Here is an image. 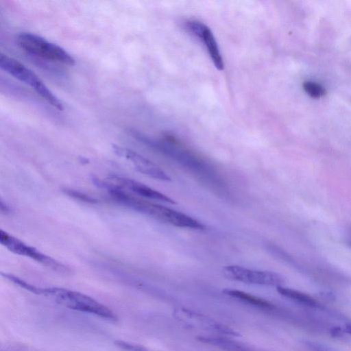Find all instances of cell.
<instances>
[{"mask_svg": "<svg viewBox=\"0 0 351 351\" xmlns=\"http://www.w3.org/2000/svg\"><path fill=\"white\" fill-rule=\"evenodd\" d=\"M38 295L51 298L68 308L115 322L117 315L108 306L79 291L60 287H39Z\"/></svg>", "mask_w": 351, "mask_h": 351, "instance_id": "cell-1", "label": "cell"}, {"mask_svg": "<svg viewBox=\"0 0 351 351\" xmlns=\"http://www.w3.org/2000/svg\"><path fill=\"white\" fill-rule=\"evenodd\" d=\"M0 66L8 73L32 87L53 107L62 110V101L51 91L40 77L17 60L1 53Z\"/></svg>", "mask_w": 351, "mask_h": 351, "instance_id": "cell-2", "label": "cell"}, {"mask_svg": "<svg viewBox=\"0 0 351 351\" xmlns=\"http://www.w3.org/2000/svg\"><path fill=\"white\" fill-rule=\"evenodd\" d=\"M18 46L24 51L50 61L73 66V57L60 46L29 32H23L16 37Z\"/></svg>", "mask_w": 351, "mask_h": 351, "instance_id": "cell-3", "label": "cell"}, {"mask_svg": "<svg viewBox=\"0 0 351 351\" xmlns=\"http://www.w3.org/2000/svg\"><path fill=\"white\" fill-rule=\"evenodd\" d=\"M0 242L14 254L32 258L57 271L67 272L69 271V269L61 263L43 254L3 230H0Z\"/></svg>", "mask_w": 351, "mask_h": 351, "instance_id": "cell-4", "label": "cell"}, {"mask_svg": "<svg viewBox=\"0 0 351 351\" xmlns=\"http://www.w3.org/2000/svg\"><path fill=\"white\" fill-rule=\"evenodd\" d=\"M223 275L231 280L247 284L264 286H282L284 279L278 273L254 270L239 265H228L223 268Z\"/></svg>", "mask_w": 351, "mask_h": 351, "instance_id": "cell-5", "label": "cell"}, {"mask_svg": "<svg viewBox=\"0 0 351 351\" xmlns=\"http://www.w3.org/2000/svg\"><path fill=\"white\" fill-rule=\"evenodd\" d=\"M98 184L106 189H117L130 194H135L146 198L158 200L172 204L176 202L166 195L134 180L120 177L110 176L106 180L98 181Z\"/></svg>", "mask_w": 351, "mask_h": 351, "instance_id": "cell-6", "label": "cell"}, {"mask_svg": "<svg viewBox=\"0 0 351 351\" xmlns=\"http://www.w3.org/2000/svg\"><path fill=\"white\" fill-rule=\"evenodd\" d=\"M147 215L162 222L180 228L204 230L205 226L198 220L172 208L151 202Z\"/></svg>", "mask_w": 351, "mask_h": 351, "instance_id": "cell-7", "label": "cell"}, {"mask_svg": "<svg viewBox=\"0 0 351 351\" xmlns=\"http://www.w3.org/2000/svg\"><path fill=\"white\" fill-rule=\"evenodd\" d=\"M112 148L118 156L130 160L141 173L162 181L171 180L158 166L133 150L117 145H114Z\"/></svg>", "mask_w": 351, "mask_h": 351, "instance_id": "cell-8", "label": "cell"}, {"mask_svg": "<svg viewBox=\"0 0 351 351\" xmlns=\"http://www.w3.org/2000/svg\"><path fill=\"white\" fill-rule=\"evenodd\" d=\"M186 27L203 42L216 69L223 71L224 69L223 60L210 29L203 23L195 20L188 21Z\"/></svg>", "mask_w": 351, "mask_h": 351, "instance_id": "cell-9", "label": "cell"}, {"mask_svg": "<svg viewBox=\"0 0 351 351\" xmlns=\"http://www.w3.org/2000/svg\"><path fill=\"white\" fill-rule=\"evenodd\" d=\"M176 317L182 322L194 327L212 330L226 335L238 336V332L231 328L217 322L213 319L208 317L199 313L186 308H180L175 312Z\"/></svg>", "mask_w": 351, "mask_h": 351, "instance_id": "cell-10", "label": "cell"}, {"mask_svg": "<svg viewBox=\"0 0 351 351\" xmlns=\"http://www.w3.org/2000/svg\"><path fill=\"white\" fill-rule=\"evenodd\" d=\"M223 292L230 297L265 311H273L275 308L268 301L240 290L226 289Z\"/></svg>", "mask_w": 351, "mask_h": 351, "instance_id": "cell-11", "label": "cell"}, {"mask_svg": "<svg viewBox=\"0 0 351 351\" xmlns=\"http://www.w3.org/2000/svg\"><path fill=\"white\" fill-rule=\"evenodd\" d=\"M277 291L282 296L300 304L310 307L319 306L317 301L311 295L293 289L278 286Z\"/></svg>", "mask_w": 351, "mask_h": 351, "instance_id": "cell-12", "label": "cell"}, {"mask_svg": "<svg viewBox=\"0 0 351 351\" xmlns=\"http://www.w3.org/2000/svg\"><path fill=\"white\" fill-rule=\"evenodd\" d=\"M303 88L309 95L315 98L320 97L326 93L324 88L315 82H306Z\"/></svg>", "mask_w": 351, "mask_h": 351, "instance_id": "cell-13", "label": "cell"}, {"mask_svg": "<svg viewBox=\"0 0 351 351\" xmlns=\"http://www.w3.org/2000/svg\"><path fill=\"white\" fill-rule=\"evenodd\" d=\"M344 331L346 333H348V334L351 335V323H349V324L346 325Z\"/></svg>", "mask_w": 351, "mask_h": 351, "instance_id": "cell-14", "label": "cell"}]
</instances>
